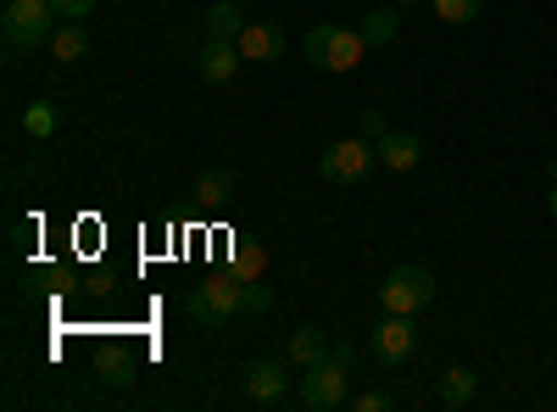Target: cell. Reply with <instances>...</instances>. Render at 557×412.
<instances>
[{
    "mask_svg": "<svg viewBox=\"0 0 557 412\" xmlns=\"http://www.w3.org/2000/svg\"><path fill=\"white\" fill-rule=\"evenodd\" d=\"M351 340L346 346H335L323 362H312V369L301 374V390H296V401L307 407V412H335V407H346V385H351Z\"/></svg>",
    "mask_w": 557,
    "mask_h": 412,
    "instance_id": "1",
    "label": "cell"
},
{
    "mask_svg": "<svg viewBox=\"0 0 557 412\" xmlns=\"http://www.w3.org/2000/svg\"><path fill=\"white\" fill-rule=\"evenodd\" d=\"M184 312H190L196 324H207V329L228 324V317L246 312V279L240 273H212L207 285H196L190 296H184Z\"/></svg>",
    "mask_w": 557,
    "mask_h": 412,
    "instance_id": "2",
    "label": "cell"
},
{
    "mask_svg": "<svg viewBox=\"0 0 557 412\" xmlns=\"http://www.w3.org/2000/svg\"><path fill=\"white\" fill-rule=\"evenodd\" d=\"M307 62L312 67H323V73H351L357 62H362V51H368V39H362V28H341V23H318L312 34H307Z\"/></svg>",
    "mask_w": 557,
    "mask_h": 412,
    "instance_id": "3",
    "label": "cell"
},
{
    "mask_svg": "<svg viewBox=\"0 0 557 412\" xmlns=\"http://www.w3.org/2000/svg\"><path fill=\"white\" fill-rule=\"evenodd\" d=\"M62 28L51 0H7V17H0V34H7L12 51H34V45H51V34Z\"/></svg>",
    "mask_w": 557,
    "mask_h": 412,
    "instance_id": "4",
    "label": "cell"
},
{
    "mask_svg": "<svg viewBox=\"0 0 557 412\" xmlns=\"http://www.w3.org/2000/svg\"><path fill=\"white\" fill-rule=\"evenodd\" d=\"M380 301H385V312H401V317L424 312L435 301V273H424V267H391V279L380 285Z\"/></svg>",
    "mask_w": 557,
    "mask_h": 412,
    "instance_id": "5",
    "label": "cell"
},
{
    "mask_svg": "<svg viewBox=\"0 0 557 412\" xmlns=\"http://www.w3.org/2000/svg\"><path fill=\"white\" fill-rule=\"evenodd\" d=\"M380 162V151H374V140H335L330 151L318 157V173L330 178V185H357V178H368V167Z\"/></svg>",
    "mask_w": 557,
    "mask_h": 412,
    "instance_id": "6",
    "label": "cell"
},
{
    "mask_svg": "<svg viewBox=\"0 0 557 412\" xmlns=\"http://www.w3.org/2000/svg\"><path fill=\"white\" fill-rule=\"evenodd\" d=\"M412 346H418V329H412V317H401V312H385V324L368 335V351H374V362H385V369L407 362Z\"/></svg>",
    "mask_w": 557,
    "mask_h": 412,
    "instance_id": "7",
    "label": "cell"
},
{
    "mask_svg": "<svg viewBox=\"0 0 557 412\" xmlns=\"http://www.w3.org/2000/svg\"><path fill=\"white\" fill-rule=\"evenodd\" d=\"M246 390H251L257 407H278V401L290 396V357H262V362H251Z\"/></svg>",
    "mask_w": 557,
    "mask_h": 412,
    "instance_id": "8",
    "label": "cell"
},
{
    "mask_svg": "<svg viewBox=\"0 0 557 412\" xmlns=\"http://www.w3.org/2000/svg\"><path fill=\"white\" fill-rule=\"evenodd\" d=\"M374 151L391 173H412L418 162H424V140H418V134H401V128H385L374 140Z\"/></svg>",
    "mask_w": 557,
    "mask_h": 412,
    "instance_id": "9",
    "label": "cell"
},
{
    "mask_svg": "<svg viewBox=\"0 0 557 412\" xmlns=\"http://www.w3.org/2000/svg\"><path fill=\"white\" fill-rule=\"evenodd\" d=\"M240 62H246V57H240V45L212 34V39H207V51H201V78H207V84H228V78L240 73Z\"/></svg>",
    "mask_w": 557,
    "mask_h": 412,
    "instance_id": "10",
    "label": "cell"
},
{
    "mask_svg": "<svg viewBox=\"0 0 557 412\" xmlns=\"http://www.w3.org/2000/svg\"><path fill=\"white\" fill-rule=\"evenodd\" d=\"M246 62H278L285 57V34H278L273 23H246V34L235 39Z\"/></svg>",
    "mask_w": 557,
    "mask_h": 412,
    "instance_id": "11",
    "label": "cell"
},
{
    "mask_svg": "<svg viewBox=\"0 0 557 412\" xmlns=\"http://www.w3.org/2000/svg\"><path fill=\"white\" fill-rule=\"evenodd\" d=\"M474 390H480V374H469V369H446L435 401H441L446 412H457V407H469V401H474Z\"/></svg>",
    "mask_w": 557,
    "mask_h": 412,
    "instance_id": "12",
    "label": "cell"
},
{
    "mask_svg": "<svg viewBox=\"0 0 557 412\" xmlns=\"http://www.w3.org/2000/svg\"><path fill=\"white\" fill-rule=\"evenodd\" d=\"M285 357H290V369H312V362H323V357H330V340H323L318 329H296L290 340H285Z\"/></svg>",
    "mask_w": 557,
    "mask_h": 412,
    "instance_id": "13",
    "label": "cell"
},
{
    "mask_svg": "<svg viewBox=\"0 0 557 412\" xmlns=\"http://www.w3.org/2000/svg\"><path fill=\"white\" fill-rule=\"evenodd\" d=\"M51 57H57V62H84V57H89V34H84V23H62V28L51 34Z\"/></svg>",
    "mask_w": 557,
    "mask_h": 412,
    "instance_id": "14",
    "label": "cell"
},
{
    "mask_svg": "<svg viewBox=\"0 0 557 412\" xmlns=\"http://www.w3.org/2000/svg\"><path fill=\"white\" fill-rule=\"evenodd\" d=\"M207 34H218V39H240V34H246L240 0H218V7L207 12Z\"/></svg>",
    "mask_w": 557,
    "mask_h": 412,
    "instance_id": "15",
    "label": "cell"
},
{
    "mask_svg": "<svg viewBox=\"0 0 557 412\" xmlns=\"http://www.w3.org/2000/svg\"><path fill=\"white\" fill-rule=\"evenodd\" d=\"M228 196H235V173H228V167H212V173L196 178V201L218 207V201H228Z\"/></svg>",
    "mask_w": 557,
    "mask_h": 412,
    "instance_id": "16",
    "label": "cell"
},
{
    "mask_svg": "<svg viewBox=\"0 0 557 412\" xmlns=\"http://www.w3.org/2000/svg\"><path fill=\"white\" fill-rule=\"evenodd\" d=\"M396 28H401V17H391V7H380V12L362 17V39H368V45H391Z\"/></svg>",
    "mask_w": 557,
    "mask_h": 412,
    "instance_id": "17",
    "label": "cell"
},
{
    "mask_svg": "<svg viewBox=\"0 0 557 412\" xmlns=\"http://www.w3.org/2000/svg\"><path fill=\"white\" fill-rule=\"evenodd\" d=\"M23 128L34 134V140H51V134H57V112H51V101H34V107L23 112Z\"/></svg>",
    "mask_w": 557,
    "mask_h": 412,
    "instance_id": "18",
    "label": "cell"
},
{
    "mask_svg": "<svg viewBox=\"0 0 557 412\" xmlns=\"http://www.w3.org/2000/svg\"><path fill=\"white\" fill-rule=\"evenodd\" d=\"M485 0H435V17L441 23H474Z\"/></svg>",
    "mask_w": 557,
    "mask_h": 412,
    "instance_id": "19",
    "label": "cell"
},
{
    "mask_svg": "<svg viewBox=\"0 0 557 412\" xmlns=\"http://www.w3.org/2000/svg\"><path fill=\"white\" fill-rule=\"evenodd\" d=\"M262 267H268V251H262V246H240V257H235L240 279H262Z\"/></svg>",
    "mask_w": 557,
    "mask_h": 412,
    "instance_id": "20",
    "label": "cell"
},
{
    "mask_svg": "<svg viewBox=\"0 0 557 412\" xmlns=\"http://www.w3.org/2000/svg\"><path fill=\"white\" fill-rule=\"evenodd\" d=\"M51 7H57L62 23H84L89 12H96V0H51Z\"/></svg>",
    "mask_w": 557,
    "mask_h": 412,
    "instance_id": "21",
    "label": "cell"
},
{
    "mask_svg": "<svg viewBox=\"0 0 557 412\" xmlns=\"http://www.w3.org/2000/svg\"><path fill=\"white\" fill-rule=\"evenodd\" d=\"M351 407H357V412H385V407H391V396H385V390H362Z\"/></svg>",
    "mask_w": 557,
    "mask_h": 412,
    "instance_id": "22",
    "label": "cell"
},
{
    "mask_svg": "<svg viewBox=\"0 0 557 412\" xmlns=\"http://www.w3.org/2000/svg\"><path fill=\"white\" fill-rule=\"evenodd\" d=\"M268 301H273V296H268L257 279H246V312H268Z\"/></svg>",
    "mask_w": 557,
    "mask_h": 412,
    "instance_id": "23",
    "label": "cell"
},
{
    "mask_svg": "<svg viewBox=\"0 0 557 412\" xmlns=\"http://www.w3.org/2000/svg\"><path fill=\"white\" fill-rule=\"evenodd\" d=\"M357 128H362V140H380V134H385V117H380V112H362Z\"/></svg>",
    "mask_w": 557,
    "mask_h": 412,
    "instance_id": "24",
    "label": "cell"
},
{
    "mask_svg": "<svg viewBox=\"0 0 557 412\" xmlns=\"http://www.w3.org/2000/svg\"><path fill=\"white\" fill-rule=\"evenodd\" d=\"M546 207H552V217H557V178H552V196H546Z\"/></svg>",
    "mask_w": 557,
    "mask_h": 412,
    "instance_id": "25",
    "label": "cell"
},
{
    "mask_svg": "<svg viewBox=\"0 0 557 412\" xmlns=\"http://www.w3.org/2000/svg\"><path fill=\"white\" fill-rule=\"evenodd\" d=\"M396 7H418V0H396Z\"/></svg>",
    "mask_w": 557,
    "mask_h": 412,
    "instance_id": "26",
    "label": "cell"
}]
</instances>
